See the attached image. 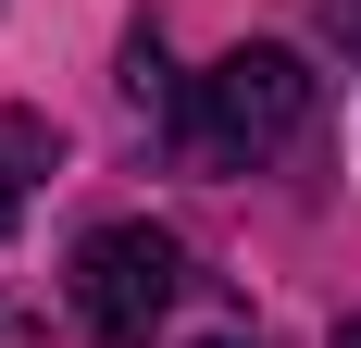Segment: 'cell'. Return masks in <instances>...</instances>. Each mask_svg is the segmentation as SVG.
Instances as JSON below:
<instances>
[{
    "label": "cell",
    "instance_id": "obj_1",
    "mask_svg": "<svg viewBox=\"0 0 361 348\" xmlns=\"http://www.w3.org/2000/svg\"><path fill=\"white\" fill-rule=\"evenodd\" d=\"M312 125V75L299 50H224L200 75V100H187V149L200 162H262V149H287Z\"/></svg>",
    "mask_w": 361,
    "mask_h": 348
},
{
    "label": "cell",
    "instance_id": "obj_3",
    "mask_svg": "<svg viewBox=\"0 0 361 348\" xmlns=\"http://www.w3.org/2000/svg\"><path fill=\"white\" fill-rule=\"evenodd\" d=\"M50 174V125L37 112H0V237L25 224V187Z\"/></svg>",
    "mask_w": 361,
    "mask_h": 348
},
{
    "label": "cell",
    "instance_id": "obj_6",
    "mask_svg": "<svg viewBox=\"0 0 361 348\" xmlns=\"http://www.w3.org/2000/svg\"><path fill=\"white\" fill-rule=\"evenodd\" d=\"M212 348H250V336H212Z\"/></svg>",
    "mask_w": 361,
    "mask_h": 348
},
{
    "label": "cell",
    "instance_id": "obj_4",
    "mask_svg": "<svg viewBox=\"0 0 361 348\" xmlns=\"http://www.w3.org/2000/svg\"><path fill=\"white\" fill-rule=\"evenodd\" d=\"M324 25H336V37H361V0H324Z\"/></svg>",
    "mask_w": 361,
    "mask_h": 348
},
{
    "label": "cell",
    "instance_id": "obj_5",
    "mask_svg": "<svg viewBox=\"0 0 361 348\" xmlns=\"http://www.w3.org/2000/svg\"><path fill=\"white\" fill-rule=\"evenodd\" d=\"M336 348H361V323H336Z\"/></svg>",
    "mask_w": 361,
    "mask_h": 348
},
{
    "label": "cell",
    "instance_id": "obj_2",
    "mask_svg": "<svg viewBox=\"0 0 361 348\" xmlns=\"http://www.w3.org/2000/svg\"><path fill=\"white\" fill-rule=\"evenodd\" d=\"M175 286H187V249L162 224H100L75 249V311H87L100 348H149L162 311H175Z\"/></svg>",
    "mask_w": 361,
    "mask_h": 348
}]
</instances>
